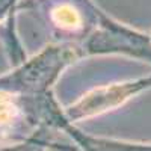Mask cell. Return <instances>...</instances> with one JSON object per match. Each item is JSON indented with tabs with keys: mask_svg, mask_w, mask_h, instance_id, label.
<instances>
[{
	"mask_svg": "<svg viewBox=\"0 0 151 151\" xmlns=\"http://www.w3.org/2000/svg\"><path fill=\"white\" fill-rule=\"evenodd\" d=\"M55 15H59V23L64 24V26H73V24H77L79 23V17L77 14L71 9V8H60L55 12Z\"/></svg>",
	"mask_w": 151,
	"mask_h": 151,
	"instance_id": "6da1fadb",
	"label": "cell"
}]
</instances>
